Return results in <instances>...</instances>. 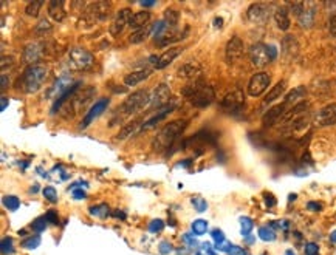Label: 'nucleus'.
Here are the masks:
<instances>
[{
    "label": "nucleus",
    "instance_id": "nucleus-1",
    "mask_svg": "<svg viewBox=\"0 0 336 255\" xmlns=\"http://www.w3.org/2000/svg\"><path fill=\"white\" fill-rule=\"evenodd\" d=\"M183 94L189 99V102L197 109H205L211 106L215 99V91L211 85H206L201 79L194 81L191 85L183 88Z\"/></svg>",
    "mask_w": 336,
    "mask_h": 255
},
{
    "label": "nucleus",
    "instance_id": "nucleus-2",
    "mask_svg": "<svg viewBox=\"0 0 336 255\" xmlns=\"http://www.w3.org/2000/svg\"><path fill=\"white\" fill-rule=\"evenodd\" d=\"M186 127H188V121H185V119H177V121L166 124L155 136L152 147L155 150H166V148L172 147L174 142L183 135Z\"/></svg>",
    "mask_w": 336,
    "mask_h": 255
},
{
    "label": "nucleus",
    "instance_id": "nucleus-3",
    "mask_svg": "<svg viewBox=\"0 0 336 255\" xmlns=\"http://www.w3.org/2000/svg\"><path fill=\"white\" fill-rule=\"evenodd\" d=\"M48 74V68L42 64H36V65H30L25 68L24 74H22V88L25 93L33 94L36 91H39L47 79Z\"/></svg>",
    "mask_w": 336,
    "mask_h": 255
},
{
    "label": "nucleus",
    "instance_id": "nucleus-4",
    "mask_svg": "<svg viewBox=\"0 0 336 255\" xmlns=\"http://www.w3.org/2000/svg\"><path fill=\"white\" fill-rule=\"evenodd\" d=\"M150 102V93L149 90H138L133 91L132 94L127 96V99H124V102L121 104V107L117 110V115L121 118L130 116L133 113H137L138 110L144 109L146 106H149Z\"/></svg>",
    "mask_w": 336,
    "mask_h": 255
},
{
    "label": "nucleus",
    "instance_id": "nucleus-5",
    "mask_svg": "<svg viewBox=\"0 0 336 255\" xmlns=\"http://www.w3.org/2000/svg\"><path fill=\"white\" fill-rule=\"evenodd\" d=\"M95 64V58L90 51L84 48H72L67 55V67L75 71L90 70Z\"/></svg>",
    "mask_w": 336,
    "mask_h": 255
},
{
    "label": "nucleus",
    "instance_id": "nucleus-6",
    "mask_svg": "<svg viewBox=\"0 0 336 255\" xmlns=\"http://www.w3.org/2000/svg\"><path fill=\"white\" fill-rule=\"evenodd\" d=\"M111 14V4L110 2H93L90 4L85 10H84V14H82V19L84 22L90 27V25H95L98 22H104L105 19H108Z\"/></svg>",
    "mask_w": 336,
    "mask_h": 255
},
{
    "label": "nucleus",
    "instance_id": "nucleus-7",
    "mask_svg": "<svg viewBox=\"0 0 336 255\" xmlns=\"http://www.w3.org/2000/svg\"><path fill=\"white\" fill-rule=\"evenodd\" d=\"M245 53V45H243V40L239 37V36H233L228 43H227V48H225V61L228 65H234L237 64L242 56Z\"/></svg>",
    "mask_w": 336,
    "mask_h": 255
},
{
    "label": "nucleus",
    "instance_id": "nucleus-8",
    "mask_svg": "<svg viewBox=\"0 0 336 255\" xmlns=\"http://www.w3.org/2000/svg\"><path fill=\"white\" fill-rule=\"evenodd\" d=\"M243 104H245V94H243L242 90L236 88L221 99L220 107L227 113H236L243 107Z\"/></svg>",
    "mask_w": 336,
    "mask_h": 255
},
{
    "label": "nucleus",
    "instance_id": "nucleus-9",
    "mask_svg": "<svg viewBox=\"0 0 336 255\" xmlns=\"http://www.w3.org/2000/svg\"><path fill=\"white\" fill-rule=\"evenodd\" d=\"M45 55V45L42 42H30L28 45L24 46L22 51V62L30 65H36L42 56Z\"/></svg>",
    "mask_w": 336,
    "mask_h": 255
},
{
    "label": "nucleus",
    "instance_id": "nucleus-10",
    "mask_svg": "<svg viewBox=\"0 0 336 255\" xmlns=\"http://www.w3.org/2000/svg\"><path fill=\"white\" fill-rule=\"evenodd\" d=\"M250 59H251V64L256 67V68H263L266 67L271 59H270V53H268V45L265 43H254L251 45L250 48Z\"/></svg>",
    "mask_w": 336,
    "mask_h": 255
},
{
    "label": "nucleus",
    "instance_id": "nucleus-11",
    "mask_svg": "<svg viewBox=\"0 0 336 255\" xmlns=\"http://www.w3.org/2000/svg\"><path fill=\"white\" fill-rule=\"evenodd\" d=\"M172 99V94H171V90L166 84H161L155 88L153 94L150 96V102H149V109L153 110V109H163L166 106H169V102Z\"/></svg>",
    "mask_w": 336,
    "mask_h": 255
},
{
    "label": "nucleus",
    "instance_id": "nucleus-12",
    "mask_svg": "<svg viewBox=\"0 0 336 255\" xmlns=\"http://www.w3.org/2000/svg\"><path fill=\"white\" fill-rule=\"evenodd\" d=\"M270 82H271V79H270V76H268V73H263V71H260V73H256V74H253V78L250 79V82H248V94L251 96V97H259L262 93H265V90L270 87Z\"/></svg>",
    "mask_w": 336,
    "mask_h": 255
},
{
    "label": "nucleus",
    "instance_id": "nucleus-13",
    "mask_svg": "<svg viewBox=\"0 0 336 255\" xmlns=\"http://www.w3.org/2000/svg\"><path fill=\"white\" fill-rule=\"evenodd\" d=\"M271 8L270 4H253L247 10V19L253 23H263L270 19Z\"/></svg>",
    "mask_w": 336,
    "mask_h": 255
},
{
    "label": "nucleus",
    "instance_id": "nucleus-14",
    "mask_svg": "<svg viewBox=\"0 0 336 255\" xmlns=\"http://www.w3.org/2000/svg\"><path fill=\"white\" fill-rule=\"evenodd\" d=\"M132 16H133V14H132V11H130L129 8H123V10H120V11L117 13V16H115L114 22H111L110 28H108L110 34L114 36V37L120 36V34L124 31V28L129 27Z\"/></svg>",
    "mask_w": 336,
    "mask_h": 255
},
{
    "label": "nucleus",
    "instance_id": "nucleus-15",
    "mask_svg": "<svg viewBox=\"0 0 336 255\" xmlns=\"http://www.w3.org/2000/svg\"><path fill=\"white\" fill-rule=\"evenodd\" d=\"M78 91H79V90H78ZM78 91L72 96V99H69L73 113H78V112L84 110V107L88 104L90 99L93 97V94L96 93V90H95L93 87H88V88H85V90L81 91V93H78Z\"/></svg>",
    "mask_w": 336,
    "mask_h": 255
},
{
    "label": "nucleus",
    "instance_id": "nucleus-16",
    "mask_svg": "<svg viewBox=\"0 0 336 255\" xmlns=\"http://www.w3.org/2000/svg\"><path fill=\"white\" fill-rule=\"evenodd\" d=\"M315 124L319 127L336 125V104H328L321 109L315 116Z\"/></svg>",
    "mask_w": 336,
    "mask_h": 255
},
{
    "label": "nucleus",
    "instance_id": "nucleus-17",
    "mask_svg": "<svg viewBox=\"0 0 336 255\" xmlns=\"http://www.w3.org/2000/svg\"><path fill=\"white\" fill-rule=\"evenodd\" d=\"M107 107H108V99L102 97V99L96 100L95 104L90 107V110L85 113V116H84V119H82V122H81V129H87L98 116H101V115L105 112Z\"/></svg>",
    "mask_w": 336,
    "mask_h": 255
},
{
    "label": "nucleus",
    "instance_id": "nucleus-18",
    "mask_svg": "<svg viewBox=\"0 0 336 255\" xmlns=\"http://www.w3.org/2000/svg\"><path fill=\"white\" fill-rule=\"evenodd\" d=\"M316 17V5L313 2H302L301 13L298 14V20L302 28H311Z\"/></svg>",
    "mask_w": 336,
    "mask_h": 255
},
{
    "label": "nucleus",
    "instance_id": "nucleus-19",
    "mask_svg": "<svg viewBox=\"0 0 336 255\" xmlns=\"http://www.w3.org/2000/svg\"><path fill=\"white\" fill-rule=\"evenodd\" d=\"M73 81H72V78H69V76H62V78H59L58 81L54 82V85L50 88V91H48V96L53 99V100H58L62 94H65L72 87H73Z\"/></svg>",
    "mask_w": 336,
    "mask_h": 255
},
{
    "label": "nucleus",
    "instance_id": "nucleus-20",
    "mask_svg": "<svg viewBox=\"0 0 336 255\" xmlns=\"http://www.w3.org/2000/svg\"><path fill=\"white\" fill-rule=\"evenodd\" d=\"M182 53H183V48H178V46L166 49L164 53L158 58V61H156V64H155V68H156V70L166 68L167 65H171Z\"/></svg>",
    "mask_w": 336,
    "mask_h": 255
},
{
    "label": "nucleus",
    "instance_id": "nucleus-21",
    "mask_svg": "<svg viewBox=\"0 0 336 255\" xmlns=\"http://www.w3.org/2000/svg\"><path fill=\"white\" fill-rule=\"evenodd\" d=\"M299 53V43L295 36H285L282 40V55L285 59L292 61Z\"/></svg>",
    "mask_w": 336,
    "mask_h": 255
},
{
    "label": "nucleus",
    "instance_id": "nucleus-22",
    "mask_svg": "<svg viewBox=\"0 0 336 255\" xmlns=\"http://www.w3.org/2000/svg\"><path fill=\"white\" fill-rule=\"evenodd\" d=\"M201 74V68H200V65L198 64H195V62H186V64H183L180 68H178V76L180 78H183V79H186V81H197V79H200L198 76Z\"/></svg>",
    "mask_w": 336,
    "mask_h": 255
},
{
    "label": "nucleus",
    "instance_id": "nucleus-23",
    "mask_svg": "<svg viewBox=\"0 0 336 255\" xmlns=\"http://www.w3.org/2000/svg\"><path fill=\"white\" fill-rule=\"evenodd\" d=\"M287 106L285 104H279V106H274L273 109H270L265 115H263V124L268 127V125H273L276 122H279L282 119V116L287 113Z\"/></svg>",
    "mask_w": 336,
    "mask_h": 255
},
{
    "label": "nucleus",
    "instance_id": "nucleus-24",
    "mask_svg": "<svg viewBox=\"0 0 336 255\" xmlns=\"http://www.w3.org/2000/svg\"><path fill=\"white\" fill-rule=\"evenodd\" d=\"M48 16L54 22H62L65 19V10L62 0H51L48 4Z\"/></svg>",
    "mask_w": 336,
    "mask_h": 255
},
{
    "label": "nucleus",
    "instance_id": "nucleus-25",
    "mask_svg": "<svg viewBox=\"0 0 336 255\" xmlns=\"http://www.w3.org/2000/svg\"><path fill=\"white\" fill-rule=\"evenodd\" d=\"M188 34V28L182 33V31H177V30H167L160 39H158V45L160 46H167V45H171V43H174V42H178V40H182V39H185V36Z\"/></svg>",
    "mask_w": 336,
    "mask_h": 255
},
{
    "label": "nucleus",
    "instance_id": "nucleus-26",
    "mask_svg": "<svg viewBox=\"0 0 336 255\" xmlns=\"http://www.w3.org/2000/svg\"><path fill=\"white\" fill-rule=\"evenodd\" d=\"M175 109V106L174 104H169V106H166V107H163V109H160L158 112H156V115H153L150 119H147L144 124H143V129L141 130H149V129H152V127H155L161 119H164L167 115L169 113H172V110Z\"/></svg>",
    "mask_w": 336,
    "mask_h": 255
},
{
    "label": "nucleus",
    "instance_id": "nucleus-27",
    "mask_svg": "<svg viewBox=\"0 0 336 255\" xmlns=\"http://www.w3.org/2000/svg\"><path fill=\"white\" fill-rule=\"evenodd\" d=\"M285 90H287V82H285V81H279L274 87H271V90H270L268 94L265 96L263 106H268V104H271V102L277 100L279 97H281V96L285 93Z\"/></svg>",
    "mask_w": 336,
    "mask_h": 255
},
{
    "label": "nucleus",
    "instance_id": "nucleus-28",
    "mask_svg": "<svg viewBox=\"0 0 336 255\" xmlns=\"http://www.w3.org/2000/svg\"><path fill=\"white\" fill-rule=\"evenodd\" d=\"M149 22H150V13L144 10V11L133 13V16H132V19H130V23H129V27H130L133 31H137V30H141V28L147 27V25H149Z\"/></svg>",
    "mask_w": 336,
    "mask_h": 255
},
{
    "label": "nucleus",
    "instance_id": "nucleus-29",
    "mask_svg": "<svg viewBox=\"0 0 336 255\" xmlns=\"http://www.w3.org/2000/svg\"><path fill=\"white\" fill-rule=\"evenodd\" d=\"M150 73H152V71L147 70V68L132 71V73H129V74L124 78V84H126L127 87H135V85H138L140 82H143L144 79H147V78L150 76Z\"/></svg>",
    "mask_w": 336,
    "mask_h": 255
},
{
    "label": "nucleus",
    "instance_id": "nucleus-30",
    "mask_svg": "<svg viewBox=\"0 0 336 255\" xmlns=\"http://www.w3.org/2000/svg\"><path fill=\"white\" fill-rule=\"evenodd\" d=\"M274 20H276V25L279 30L282 31H287L290 28V16H288V10L285 7H281L277 8L276 13H274Z\"/></svg>",
    "mask_w": 336,
    "mask_h": 255
},
{
    "label": "nucleus",
    "instance_id": "nucleus-31",
    "mask_svg": "<svg viewBox=\"0 0 336 255\" xmlns=\"http://www.w3.org/2000/svg\"><path fill=\"white\" fill-rule=\"evenodd\" d=\"M143 121L141 119H137V121H132V122H129V124H126L121 130H120V133H118V139H126V138H129V136H132V135H135L138 130H141L143 129Z\"/></svg>",
    "mask_w": 336,
    "mask_h": 255
},
{
    "label": "nucleus",
    "instance_id": "nucleus-32",
    "mask_svg": "<svg viewBox=\"0 0 336 255\" xmlns=\"http://www.w3.org/2000/svg\"><path fill=\"white\" fill-rule=\"evenodd\" d=\"M307 94V90H305V87H296L293 91H290L287 96H285V100H284V104L285 106H296V104H299V102H302V99H304V96Z\"/></svg>",
    "mask_w": 336,
    "mask_h": 255
},
{
    "label": "nucleus",
    "instance_id": "nucleus-33",
    "mask_svg": "<svg viewBox=\"0 0 336 255\" xmlns=\"http://www.w3.org/2000/svg\"><path fill=\"white\" fill-rule=\"evenodd\" d=\"M150 31H152V25H147V27H144V28H141V30H137V31H133V33L129 36V42H130V43H141L143 40L147 39V36L150 34Z\"/></svg>",
    "mask_w": 336,
    "mask_h": 255
},
{
    "label": "nucleus",
    "instance_id": "nucleus-34",
    "mask_svg": "<svg viewBox=\"0 0 336 255\" xmlns=\"http://www.w3.org/2000/svg\"><path fill=\"white\" fill-rule=\"evenodd\" d=\"M164 22H166V25L169 27L171 30L178 23V13L175 11V10H172V8H169V10H166L164 11V19H163Z\"/></svg>",
    "mask_w": 336,
    "mask_h": 255
},
{
    "label": "nucleus",
    "instance_id": "nucleus-35",
    "mask_svg": "<svg viewBox=\"0 0 336 255\" xmlns=\"http://www.w3.org/2000/svg\"><path fill=\"white\" fill-rule=\"evenodd\" d=\"M42 5H43L42 0H33V2H30V4L27 5V8H25L27 16H30V17H37V14H39Z\"/></svg>",
    "mask_w": 336,
    "mask_h": 255
},
{
    "label": "nucleus",
    "instance_id": "nucleus-36",
    "mask_svg": "<svg viewBox=\"0 0 336 255\" xmlns=\"http://www.w3.org/2000/svg\"><path fill=\"white\" fill-rule=\"evenodd\" d=\"M90 214L93 217H99V218H105L108 215V206L107 204H98V206L90 208Z\"/></svg>",
    "mask_w": 336,
    "mask_h": 255
},
{
    "label": "nucleus",
    "instance_id": "nucleus-37",
    "mask_svg": "<svg viewBox=\"0 0 336 255\" xmlns=\"http://www.w3.org/2000/svg\"><path fill=\"white\" fill-rule=\"evenodd\" d=\"M4 204H5V208H7L8 211H17L19 206H20V201H19L17 196L8 195V196L4 198Z\"/></svg>",
    "mask_w": 336,
    "mask_h": 255
},
{
    "label": "nucleus",
    "instance_id": "nucleus-38",
    "mask_svg": "<svg viewBox=\"0 0 336 255\" xmlns=\"http://www.w3.org/2000/svg\"><path fill=\"white\" fill-rule=\"evenodd\" d=\"M192 231L195 235H203L208 231V221L206 220H195L192 223Z\"/></svg>",
    "mask_w": 336,
    "mask_h": 255
},
{
    "label": "nucleus",
    "instance_id": "nucleus-39",
    "mask_svg": "<svg viewBox=\"0 0 336 255\" xmlns=\"http://www.w3.org/2000/svg\"><path fill=\"white\" fill-rule=\"evenodd\" d=\"M39 244H40V237L39 235L28 237L25 241H22V247H25V249H36V247H39Z\"/></svg>",
    "mask_w": 336,
    "mask_h": 255
},
{
    "label": "nucleus",
    "instance_id": "nucleus-40",
    "mask_svg": "<svg viewBox=\"0 0 336 255\" xmlns=\"http://www.w3.org/2000/svg\"><path fill=\"white\" fill-rule=\"evenodd\" d=\"M259 237L263 240V241H273L276 238V234L271 227H260L259 229Z\"/></svg>",
    "mask_w": 336,
    "mask_h": 255
},
{
    "label": "nucleus",
    "instance_id": "nucleus-41",
    "mask_svg": "<svg viewBox=\"0 0 336 255\" xmlns=\"http://www.w3.org/2000/svg\"><path fill=\"white\" fill-rule=\"evenodd\" d=\"M51 31V25L48 22V19H40L39 23L36 25V33L37 34H45V33H50Z\"/></svg>",
    "mask_w": 336,
    "mask_h": 255
},
{
    "label": "nucleus",
    "instance_id": "nucleus-42",
    "mask_svg": "<svg viewBox=\"0 0 336 255\" xmlns=\"http://www.w3.org/2000/svg\"><path fill=\"white\" fill-rule=\"evenodd\" d=\"M253 220L251 218H248V217H243V218H240V227H242V234L247 237V235H250V232H251V229H253Z\"/></svg>",
    "mask_w": 336,
    "mask_h": 255
},
{
    "label": "nucleus",
    "instance_id": "nucleus-43",
    "mask_svg": "<svg viewBox=\"0 0 336 255\" xmlns=\"http://www.w3.org/2000/svg\"><path fill=\"white\" fill-rule=\"evenodd\" d=\"M14 252V249H13V240L10 238V237H5L4 240H2V253L4 255H11Z\"/></svg>",
    "mask_w": 336,
    "mask_h": 255
},
{
    "label": "nucleus",
    "instance_id": "nucleus-44",
    "mask_svg": "<svg viewBox=\"0 0 336 255\" xmlns=\"http://www.w3.org/2000/svg\"><path fill=\"white\" fill-rule=\"evenodd\" d=\"M43 196H45L50 202H56V201H58V192H56L54 187H45V189H43Z\"/></svg>",
    "mask_w": 336,
    "mask_h": 255
},
{
    "label": "nucleus",
    "instance_id": "nucleus-45",
    "mask_svg": "<svg viewBox=\"0 0 336 255\" xmlns=\"http://www.w3.org/2000/svg\"><path fill=\"white\" fill-rule=\"evenodd\" d=\"M192 204H194L195 209H197L198 212H205V211H206V208H208L206 201H205L203 198H200V196H195V198H192Z\"/></svg>",
    "mask_w": 336,
    "mask_h": 255
},
{
    "label": "nucleus",
    "instance_id": "nucleus-46",
    "mask_svg": "<svg viewBox=\"0 0 336 255\" xmlns=\"http://www.w3.org/2000/svg\"><path fill=\"white\" fill-rule=\"evenodd\" d=\"M47 223H48L47 217H40V218H37V220L33 223V229H34L36 232H42V231L47 227Z\"/></svg>",
    "mask_w": 336,
    "mask_h": 255
},
{
    "label": "nucleus",
    "instance_id": "nucleus-47",
    "mask_svg": "<svg viewBox=\"0 0 336 255\" xmlns=\"http://www.w3.org/2000/svg\"><path fill=\"white\" fill-rule=\"evenodd\" d=\"M319 253V247L316 243H307L305 246V255H318Z\"/></svg>",
    "mask_w": 336,
    "mask_h": 255
},
{
    "label": "nucleus",
    "instance_id": "nucleus-48",
    "mask_svg": "<svg viewBox=\"0 0 336 255\" xmlns=\"http://www.w3.org/2000/svg\"><path fill=\"white\" fill-rule=\"evenodd\" d=\"M328 31H330V36L336 39V14H333L328 19Z\"/></svg>",
    "mask_w": 336,
    "mask_h": 255
},
{
    "label": "nucleus",
    "instance_id": "nucleus-49",
    "mask_svg": "<svg viewBox=\"0 0 336 255\" xmlns=\"http://www.w3.org/2000/svg\"><path fill=\"white\" fill-rule=\"evenodd\" d=\"M163 226H164V223H163L161 220H153V221L149 224V231H150V232H160V231L163 229Z\"/></svg>",
    "mask_w": 336,
    "mask_h": 255
},
{
    "label": "nucleus",
    "instance_id": "nucleus-50",
    "mask_svg": "<svg viewBox=\"0 0 336 255\" xmlns=\"http://www.w3.org/2000/svg\"><path fill=\"white\" fill-rule=\"evenodd\" d=\"M228 255H247V250L240 246H231V249L228 250Z\"/></svg>",
    "mask_w": 336,
    "mask_h": 255
},
{
    "label": "nucleus",
    "instance_id": "nucleus-51",
    "mask_svg": "<svg viewBox=\"0 0 336 255\" xmlns=\"http://www.w3.org/2000/svg\"><path fill=\"white\" fill-rule=\"evenodd\" d=\"M212 238L217 241V244H220V243L225 241V235H223V232L218 231V229H214V231H212Z\"/></svg>",
    "mask_w": 336,
    "mask_h": 255
},
{
    "label": "nucleus",
    "instance_id": "nucleus-52",
    "mask_svg": "<svg viewBox=\"0 0 336 255\" xmlns=\"http://www.w3.org/2000/svg\"><path fill=\"white\" fill-rule=\"evenodd\" d=\"M0 88H2V91L4 90H7L8 88V85H10V76L7 74V73H2V76H0Z\"/></svg>",
    "mask_w": 336,
    "mask_h": 255
},
{
    "label": "nucleus",
    "instance_id": "nucleus-53",
    "mask_svg": "<svg viewBox=\"0 0 336 255\" xmlns=\"http://www.w3.org/2000/svg\"><path fill=\"white\" fill-rule=\"evenodd\" d=\"M171 250H172V246L167 243V241H161V243H160V252H161L163 255L169 253Z\"/></svg>",
    "mask_w": 336,
    "mask_h": 255
},
{
    "label": "nucleus",
    "instance_id": "nucleus-54",
    "mask_svg": "<svg viewBox=\"0 0 336 255\" xmlns=\"http://www.w3.org/2000/svg\"><path fill=\"white\" fill-rule=\"evenodd\" d=\"M45 217H47L48 223H53V224H58V221H59L58 217H56V212H54V211H50Z\"/></svg>",
    "mask_w": 336,
    "mask_h": 255
},
{
    "label": "nucleus",
    "instance_id": "nucleus-55",
    "mask_svg": "<svg viewBox=\"0 0 336 255\" xmlns=\"http://www.w3.org/2000/svg\"><path fill=\"white\" fill-rule=\"evenodd\" d=\"M73 196L76 199H84L85 198V192L82 189H73Z\"/></svg>",
    "mask_w": 336,
    "mask_h": 255
},
{
    "label": "nucleus",
    "instance_id": "nucleus-56",
    "mask_svg": "<svg viewBox=\"0 0 336 255\" xmlns=\"http://www.w3.org/2000/svg\"><path fill=\"white\" fill-rule=\"evenodd\" d=\"M268 53H270V59L274 61L277 58V51H276V46L273 45H268Z\"/></svg>",
    "mask_w": 336,
    "mask_h": 255
},
{
    "label": "nucleus",
    "instance_id": "nucleus-57",
    "mask_svg": "<svg viewBox=\"0 0 336 255\" xmlns=\"http://www.w3.org/2000/svg\"><path fill=\"white\" fill-rule=\"evenodd\" d=\"M307 208H308L310 211H321V209H322V206H321V204H318V202H308Z\"/></svg>",
    "mask_w": 336,
    "mask_h": 255
},
{
    "label": "nucleus",
    "instance_id": "nucleus-58",
    "mask_svg": "<svg viewBox=\"0 0 336 255\" xmlns=\"http://www.w3.org/2000/svg\"><path fill=\"white\" fill-rule=\"evenodd\" d=\"M7 106H8V97H7V96H2V112L7 109Z\"/></svg>",
    "mask_w": 336,
    "mask_h": 255
},
{
    "label": "nucleus",
    "instance_id": "nucleus-59",
    "mask_svg": "<svg viewBox=\"0 0 336 255\" xmlns=\"http://www.w3.org/2000/svg\"><path fill=\"white\" fill-rule=\"evenodd\" d=\"M141 5H143V7H153V5H155V2H143Z\"/></svg>",
    "mask_w": 336,
    "mask_h": 255
},
{
    "label": "nucleus",
    "instance_id": "nucleus-60",
    "mask_svg": "<svg viewBox=\"0 0 336 255\" xmlns=\"http://www.w3.org/2000/svg\"><path fill=\"white\" fill-rule=\"evenodd\" d=\"M330 240H331L333 243H336V231H334V232H331V235H330Z\"/></svg>",
    "mask_w": 336,
    "mask_h": 255
}]
</instances>
